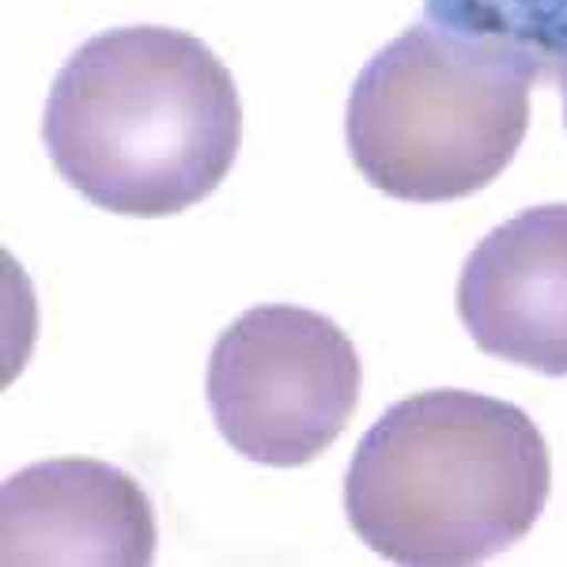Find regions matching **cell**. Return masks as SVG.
I'll return each instance as SVG.
<instances>
[{"label":"cell","mask_w":567,"mask_h":567,"mask_svg":"<svg viewBox=\"0 0 567 567\" xmlns=\"http://www.w3.org/2000/svg\"><path fill=\"white\" fill-rule=\"evenodd\" d=\"M42 141L58 175L91 205L175 216L231 175L243 144L239 87L186 31H103L53 76Z\"/></svg>","instance_id":"1"},{"label":"cell","mask_w":567,"mask_h":567,"mask_svg":"<svg viewBox=\"0 0 567 567\" xmlns=\"http://www.w3.org/2000/svg\"><path fill=\"white\" fill-rule=\"evenodd\" d=\"M360 382L355 344L333 318L269 303L219 333L205 393L235 454L296 470L341 439L360 405Z\"/></svg>","instance_id":"4"},{"label":"cell","mask_w":567,"mask_h":567,"mask_svg":"<svg viewBox=\"0 0 567 567\" xmlns=\"http://www.w3.org/2000/svg\"><path fill=\"white\" fill-rule=\"evenodd\" d=\"M537 72L432 23L409 27L355 76L344 136L379 194L443 205L492 186L529 130Z\"/></svg>","instance_id":"3"},{"label":"cell","mask_w":567,"mask_h":567,"mask_svg":"<svg viewBox=\"0 0 567 567\" xmlns=\"http://www.w3.org/2000/svg\"><path fill=\"white\" fill-rule=\"evenodd\" d=\"M553 80L560 84V95H564V125H567V61L553 72Z\"/></svg>","instance_id":"8"},{"label":"cell","mask_w":567,"mask_h":567,"mask_svg":"<svg viewBox=\"0 0 567 567\" xmlns=\"http://www.w3.org/2000/svg\"><path fill=\"white\" fill-rule=\"evenodd\" d=\"M458 318L481 352L567 374V205L526 208L473 246L458 277Z\"/></svg>","instance_id":"6"},{"label":"cell","mask_w":567,"mask_h":567,"mask_svg":"<svg viewBox=\"0 0 567 567\" xmlns=\"http://www.w3.org/2000/svg\"><path fill=\"white\" fill-rule=\"evenodd\" d=\"M0 560L148 567L159 526L144 488L117 465L58 458L12 473L0 488Z\"/></svg>","instance_id":"5"},{"label":"cell","mask_w":567,"mask_h":567,"mask_svg":"<svg viewBox=\"0 0 567 567\" xmlns=\"http://www.w3.org/2000/svg\"><path fill=\"white\" fill-rule=\"evenodd\" d=\"M427 23L503 50L553 80L567 61V0H424Z\"/></svg>","instance_id":"7"},{"label":"cell","mask_w":567,"mask_h":567,"mask_svg":"<svg viewBox=\"0 0 567 567\" xmlns=\"http://www.w3.org/2000/svg\"><path fill=\"white\" fill-rule=\"evenodd\" d=\"M553 492L545 435L518 405L470 390L398 401L355 446L344 515L382 560L465 567L518 545Z\"/></svg>","instance_id":"2"}]
</instances>
